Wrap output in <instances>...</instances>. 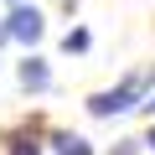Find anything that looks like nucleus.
Wrapping results in <instances>:
<instances>
[{
  "instance_id": "nucleus-1",
  "label": "nucleus",
  "mask_w": 155,
  "mask_h": 155,
  "mask_svg": "<svg viewBox=\"0 0 155 155\" xmlns=\"http://www.w3.org/2000/svg\"><path fill=\"white\" fill-rule=\"evenodd\" d=\"M150 78H155V67H140V72H129L119 88H109V93H93V98H88V109H93L98 119H114V114L134 109V104H140V93L150 88Z\"/></svg>"
},
{
  "instance_id": "nucleus-2",
  "label": "nucleus",
  "mask_w": 155,
  "mask_h": 155,
  "mask_svg": "<svg viewBox=\"0 0 155 155\" xmlns=\"http://www.w3.org/2000/svg\"><path fill=\"white\" fill-rule=\"evenodd\" d=\"M5 26H11L16 41H36V36H41V11H36V5H16Z\"/></svg>"
},
{
  "instance_id": "nucleus-3",
  "label": "nucleus",
  "mask_w": 155,
  "mask_h": 155,
  "mask_svg": "<svg viewBox=\"0 0 155 155\" xmlns=\"http://www.w3.org/2000/svg\"><path fill=\"white\" fill-rule=\"evenodd\" d=\"M21 83H26L31 93H41V88L52 83V72H47V62H41V57H26V62H21Z\"/></svg>"
},
{
  "instance_id": "nucleus-4",
  "label": "nucleus",
  "mask_w": 155,
  "mask_h": 155,
  "mask_svg": "<svg viewBox=\"0 0 155 155\" xmlns=\"http://www.w3.org/2000/svg\"><path fill=\"white\" fill-rule=\"evenodd\" d=\"M52 145H57V155H93V150H88V140H83V134H57V140H52Z\"/></svg>"
},
{
  "instance_id": "nucleus-5",
  "label": "nucleus",
  "mask_w": 155,
  "mask_h": 155,
  "mask_svg": "<svg viewBox=\"0 0 155 155\" xmlns=\"http://www.w3.org/2000/svg\"><path fill=\"white\" fill-rule=\"evenodd\" d=\"M11 155H41L36 134H16V140H11Z\"/></svg>"
},
{
  "instance_id": "nucleus-6",
  "label": "nucleus",
  "mask_w": 155,
  "mask_h": 155,
  "mask_svg": "<svg viewBox=\"0 0 155 155\" xmlns=\"http://www.w3.org/2000/svg\"><path fill=\"white\" fill-rule=\"evenodd\" d=\"M62 47H67V52H88V31H67Z\"/></svg>"
},
{
  "instance_id": "nucleus-7",
  "label": "nucleus",
  "mask_w": 155,
  "mask_h": 155,
  "mask_svg": "<svg viewBox=\"0 0 155 155\" xmlns=\"http://www.w3.org/2000/svg\"><path fill=\"white\" fill-rule=\"evenodd\" d=\"M5 41H11V26H0V47H5Z\"/></svg>"
},
{
  "instance_id": "nucleus-8",
  "label": "nucleus",
  "mask_w": 155,
  "mask_h": 155,
  "mask_svg": "<svg viewBox=\"0 0 155 155\" xmlns=\"http://www.w3.org/2000/svg\"><path fill=\"white\" fill-rule=\"evenodd\" d=\"M145 145H150V150H155V129H150V140H145Z\"/></svg>"
},
{
  "instance_id": "nucleus-9",
  "label": "nucleus",
  "mask_w": 155,
  "mask_h": 155,
  "mask_svg": "<svg viewBox=\"0 0 155 155\" xmlns=\"http://www.w3.org/2000/svg\"><path fill=\"white\" fill-rule=\"evenodd\" d=\"M140 109H150V114H155V98H150V104H140Z\"/></svg>"
},
{
  "instance_id": "nucleus-10",
  "label": "nucleus",
  "mask_w": 155,
  "mask_h": 155,
  "mask_svg": "<svg viewBox=\"0 0 155 155\" xmlns=\"http://www.w3.org/2000/svg\"><path fill=\"white\" fill-rule=\"evenodd\" d=\"M11 5H21V0H11Z\"/></svg>"
}]
</instances>
